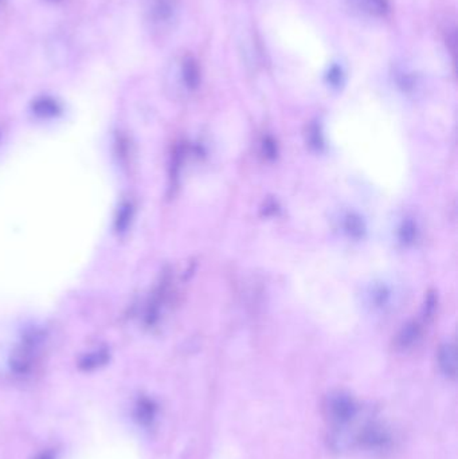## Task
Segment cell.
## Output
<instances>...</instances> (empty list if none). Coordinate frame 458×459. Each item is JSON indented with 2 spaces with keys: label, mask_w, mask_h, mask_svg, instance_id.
Returning a JSON list of instances; mask_svg holds the SVG:
<instances>
[{
  "label": "cell",
  "mask_w": 458,
  "mask_h": 459,
  "mask_svg": "<svg viewBox=\"0 0 458 459\" xmlns=\"http://www.w3.org/2000/svg\"><path fill=\"white\" fill-rule=\"evenodd\" d=\"M40 345V337L33 333L22 341L11 358V367L18 373H26L32 369Z\"/></svg>",
  "instance_id": "1"
},
{
  "label": "cell",
  "mask_w": 458,
  "mask_h": 459,
  "mask_svg": "<svg viewBox=\"0 0 458 459\" xmlns=\"http://www.w3.org/2000/svg\"><path fill=\"white\" fill-rule=\"evenodd\" d=\"M328 415L336 425L348 423L357 415V404L350 395L336 393L328 397Z\"/></svg>",
  "instance_id": "2"
},
{
  "label": "cell",
  "mask_w": 458,
  "mask_h": 459,
  "mask_svg": "<svg viewBox=\"0 0 458 459\" xmlns=\"http://www.w3.org/2000/svg\"><path fill=\"white\" fill-rule=\"evenodd\" d=\"M348 5L361 15L381 18L389 11L387 0H347Z\"/></svg>",
  "instance_id": "3"
},
{
  "label": "cell",
  "mask_w": 458,
  "mask_h": 459,
  "mask_svg": "<svg viewBox=\"0 0 458 459\" xmlns=\"http://www.w3.org/2000/svg\"><path fill=\"white\" fill-rule=\"evenodd\" d=\"M438 362L442 369V372L449 376L455 377L457 373V356H456V349L455 345L446 344L439 349L438 353Z\"/></svg>",
  "instance_id": "4"
},
{
  "label": "cell",
  "mask_w": 458,
  "mask_h": 459,
  "mask_svg": "<svg viewBox=\"0 0 458 459\" xmlns=\"http://www.w3.org/2000/svg\"><path fill=\"white\" fill-rule=\"evenodd\" d=\"M389 441V436L383 428L370 426L364 428L360 434V442L367 447H379Z\"/></svg>",
  "instance_id": "5"
},
{
  "label": "cell",
  "mask_w": 458,
  "mask_h": 459,
  "mask_svg": "<svg viewBox=\"0 0 458 459\" xmlns=\"http://www.w3.org/2000/svg\"><path fill=\"white\" fill-rule=\"evenodd\" d=\"M34 112L40 117H54L60 113V105L51 99H39L34 102Z\"/></svg>",
  "instance_id": "6"
},
{
  "label": "cell",
  "mask_w": 458,
  "mask_h": 459,
  "mask_svg": "<svg viewBox=\"0 0 458 459\" xmlns=\"http://www.w3.org/2000/svg\"><path fill=\"white\" fill-rule=\"evenodd\" d=\"M183 78L189 88H197L199 84V67L191 57H187L183 61Z\"/></svg>",
  "instance_id": "7"
},
{
  "label": "cell",
  "mask_w": 458,
  "mask_h": 459,
  "mask_svg": "<svg viewBox=\"0 0 458 459\" xmlns=\"http://www.w3.org/2000/svg\"><path fill=\"white\" fill-rule=\"evenodd\" d=\"M418 336H420V327L417 324H409L399 333L396 344L399 348H409L417 341Z\"/></svg>",
  "instance_id": "8"
},
{
  "label": "cell",
  "mask_w": 458,
  "mask_h": 459,
  "mask_svg": "<svg viewBox=\"0 0 458 459\" xmlns=\"http://www.w3.org/2000/svg\"><path fill=\"white\" fill-rule=\"evenodd\" d=\"M108 359H109L108 352L105 349H101V351H96V352H92V353L86 355L80 362V367L82 369H86V371L96 369L101 365H104L108 361Z\"/></svg>",
  "instance_id": "9"
},
{
  "label": "cell",
  "mask_w": 458,
  "mask_h": 459,
  "mask_svg": "<svg viewBox=\"0 0 458 459\" xmlns=\"http://www.w3.org/2000/svg\"><path fill=\"white\" fill-rule=\"evenodd\" d=\"M155 417V406L149 400H141L137 406V419L141 423H149Z\"/></svg>",
  "instance_id": "10"
},
{
  "label": "cell",
  "mask_w": 458,
  "mask_h": 459,
  "mask_svg": "<svg viewBox=\"0 0 458 459\" xmlns=\"http://www.w3.org/2000/svg\"><path fill=\"white\" fill-rule=\"evenodd\" d=\"M346 227L348 230V232L354 236H360L361 232H363V225H361L359 218H355V216H348Z\"/></svg>",
  "instance_id": "11"
},
{
  "label": "cell",
  "mask_w": 458,
  "mask_h": 459,
  "mask_svg": "<svg viewBox=\"0 0 458 459\" xmlns=\"http://www.w3.org/2000/svg\"><path fill=\"white\" fill-rule=\"evenodd\" d=\"M131 212H132V206L128 203L123 207V210L120 211V216H119V221H117V226H119V230H124L128 223H130V219H131Z\"/></svg>",
  "instance_id": "12"
},
{
  "label": "cell",
  "mask_w": 458,
  "mask_h": 459,
  "mask_svg": "<svg viewBox=\"0 0 458 459\" xmlns=\"http://www.w3.org/2000/svg\"><path fill=\"white\" fill-rule=\"evenodd\" d=\"M402 232H403V240L409 242V240H411L414 238V234H415L414 226L413 225H407V226L403 227Z\"/></svg>",
  "instance_id": "13"
},
{
  "label": "cell",
  "mask_w": 458,
  "mask_h": 459,
  "mask_svg": "<svg viewBox=\"0 0 458 459\" xmlns=\"http://www.w3.org/2000/svg\"><path fill=\"white\" fill-rule=\"evenodd\" d=\"M38 459H51V457L49 454H43V456H40Z\"/></svg>",
  "instance_id": "14"
},
{
  "label": "cell",
  "mask_w": 458,
  "mask_h": 459,
  "mask_svg": "<svg viewBox=\"0 0 458 459\" xmlns=\"http://www.w3.org/2000/svg\"><path fill=\"white\" fill-rule=\"evenodd\" d=\"M47 1H53V3H56V1H60V0H47Z\"/></svg>",
  "instance_id": "15"
}]
</instances>
